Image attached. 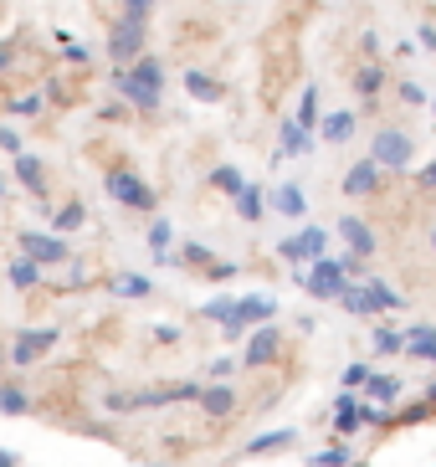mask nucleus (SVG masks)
Listing matches in <instances>:
<instances>
[{"mask_svg": "<svg viewBox=\"0 0 436 467\" xmlns=\"http://www.w3.org/2000/svg\"><path fill=\"white\" fill-rule=\"evenodd\" d=\"M103 191H109L113 206L134 211V216H160V191H154L144 175H134L129 165H109V175H103Z\"/></svg>", "mask_w": 436, "mask_h": 467, "instance_id": "obj_1", "label": "nucleus"}, {"mask_svg": "<svg viewBox=\"0 0 436 467\" xmlns=\"http://www.w3.org/2000/svg\"><path fill=\"white\" fill-rule=\"evenodd\" d=\"M369 160L385 170V175H410L416 170V134L410 129H396L385 124L369 134Z\"/></svg>", "mask_w": 436, "mask_h": 467, "instance_id": "obj_2", "label": "nucleus"}, {"mask_svg": "<svg viewBox=\"0 0 436 467\" xmlns=\"http://www.w3.org/2000/svg\"><path fill=\"white\" fill-rule=\"evenodd\" d=\"M349 88H355V109L359 119H375L380 113V98L385 88H390V67H385L380 57H365L355 72H349Z\"/></svg>", "mask_w": 436, "mask_h": 467, "instance_id": "obj_3", "label": "nucleus"}, {"mask_svg": "<svg viewBox=\"0 0 436 467\" xmlns=\"http://www.w3.org/2000/svg\"><path fill=\"white\" fill-rule=\"evenodd\" d=\"M283 355H287V334L277 324H257V329H246L236 359H242V370H273Z\"/></svg>", "mask_w": 436, "mask_h": 467, "instance_id": "obj_4", "label": "nucleus"}, {"mask_svg": "<svg viewBox=\"0 0 436 467\" xmlns=\"http://www.w3.org/2000/svg\"><path fill=\"white\" fill-rule=\"evenodd\" d=\"M150 52V21H134V16H113L109 26V62L113 67H129Z\"/></svg>", "mask_w": 436, "mask_h": 467, "instance_id": "obj_5", "label": "nucleus"}, {"mask_svg": "<svg viewBox=\"0 0 436 467\" xmlns=\"http://www.w3.org/2000/svg\"><path fill=\"white\" fill-rule=\"evenodd\" d=\"M349 283H355V277L344 273L339 257H318V262H308V267H303V283H298V288L308 293V298H318V303H334L344 288H349Z\"/></svg>", "mask_w": 436, "mask_h": 467, "instance_id": "obj_6", "label": "nucleus"}, {"mask_svg": "<svg viewBox=\"0 0 436 467\" xmlns=\"http://www.w3.org/2000/svg\"><path fill=\"white\" fill-rule=\"evenodd\" d=\"M57 339H62V329H16L11 349H5V359H11L16 370H36L41 359L57 349Z\"/></svg>", "mask_w": 436, "mask_h": 467, "instance_id": "obj_7", "label": "nucleus"}, {"mask_svg": "<svg viewBox=\"0 0 436 467\" xmlns=\"http://www.w3.org/2000/svg\"><path fill=\"white\" fill-rule=\"evenodd\" d=\"M273 318H277V298H273V293H246V298H236V314L221 324V334H226V339H242L246 329L273 324Z\"/></svg>", "mask_w": 436, "mask_h": 467, "instance_id": "obj_8", "label": "nucleus"}, {"mask_svg": "<svg viewBox=\"0 0 436 467\" xmlns=\"http://www.w3.org/2000/svg\"><path fill=\"white\" fill-rule=\"evenodd\" d=\"M16 247L26 252V257H36L47 273L72 262V242L67 236H57V232H16Z\"/></svg>", "mask_w": 436, "mask_h": 467, "instance_id": "obj_9", "label": "nucleus"}, {"mask_svg": "<svg viewBox=\"0 0 436 467\" xmlns=\"http://www.w3.org/2000/svg\"><path fill=\"white\" fill-rule=\"evenodd\" d=\"M339 195L344 201H375V195H385V170L369 160V154H359L355 165L344 170L339 180Z\"/></svg>", "mask_w": 436, "mask_h": 467, "instance_id": "obj_10", "label": "nucleus"}, {"mask_svg": "<svg viewBox=\"0 0 436 467\" xmlns=\"http://www.w3.org/2000/svg\"><path fill=\"white\" fill-rule=\"evenodd\" d=\"M195 411L205 421H232L242 411V390L232 380H201V396H195Z\"/></svg>", "mask_w": 436, "mask_h": 467, "instance_id": "obj_11", "label": "nucleus"}, {"mask_svg": "<svg viewBox=\"0 0 436 467\" xmlns=\"http://www.w3.org/2000/svg\"><path fill=\"white\" fill-rule=\"evenodd\" d=\"M113 93H119L123 103L139 113V119H160V109H164V93H160V88H144L129 67H113Z\"/></svg>", "mask_w": 436, "mask_h": 467, "instance_id": "obj_12", "label": "nucleus"}, {"mask_svg": "<svg viewBox=\"0 0 436 467\" xmlns=\"http://www.w3.org/2000/svg\"><path fill=\"white\" fill-rule=\"evenodd\" d=\"M355 134H359V109H328L318 119V144H328V150L355 144Z\"/></svg>", "mask_w": 436, "mask_h": 467, "instance_id": "obj_13", "label": "nucleus"}, {"mask_svg": "<svg viewBox=\"0 0 436 467\" xmlns=\"http://www.w3.org/2000/svg\"><path fill=\"white\" fill-rule=\"evenodd\" d=\"M314 144H318V134H308L298 119H283V124H277V154L273 160H308Z\"/></svg>", "mask_w": 436, "mask_h": 467, "instance_id": "obj_14", "label": "nucleus"}, {"mask_svg": "<svg viewBox=\"0 0 436 467\" xmlns=\"http://www.w3.org/2000/svg\"><path fill=\"white\" fill-rule=\"evenodd\" d=\"M11 180H21L36 201H47V160L41 154H31V150L11 154Z\"/></svg>", "mask_w": 436, "mask_h": 467, "instance_id": "obj_15", "label": "nucleus"}, {"mask_svg": "<svg viewBox=\"0 0 436 467\" xmlns=\"http://www.w3.org/2000/svg\"><path fill=\"white\" fill-rule=\"evenodd\" d=\"M298 441V426H277V431H262V437H252L236 452V462H252V457H273V452H287Z\"/></svg>", "mask_w": 436, "mask_h": 467, "instance_id": "obj_16", "label": "nucleus"}, {"mask_svg": "<svg viewBox=\"0 0 436 467\" xmlns=\"http://www.w3.org/2000/svg\"><path fill=\"white\" fill-rule=\"evenodd\" d=\"M339 236L349 242V252H359V257H375V252H380L375 226H369L365 216H355V211H349V216H339Z\"/></svg>", "mask_w": 436, "mask_h": 467, "instance_id": "obj_17", "label": "nucleus"}, {"mask_svg": "<svg viewBox=\"0 0 436 467\" xmlns=\"http://www.w3.org/2000/svg\"><path fill=\"white\" fill-rule=\"evenodd\" d=\"M232 211L246 221V226H257V221L267 216V185H262V180H246L242 191L232 195Z\"/></svg>", "mask_w": 436, "mask_h": 467, "instance_id": "obj_18", "label": "nucleus"}, {"mask_svg": "<svg viewBox=\"0 0 436 467\" xmlns=\"http://www.w3.org/2000/svg\"><path fill=\"white\" fill-rule=\"evenodd\" d=\"M267 211H277V216H287V221H303V211H308V195H303V185L283 180V185H273V191H267Z\"/></svg>", "mask_w": 436, "mask_h": 467, "instance_id": "obj_19", "label": "nucleus"}, {"mask_svg": "<svg viewBox=\"0 0 436 467\" xmlns=\"http://www.w3.org/2000/svg\"><path fill=\"white\" fill-rule=\"evenodd\" d=\"M400 390H406V380L400 375H385V370H369V380L359 385V396L375 400V406H400Z\"/></svg>", "mask_w": 436, "mask_h": 467, "instance_id": "obj_20", "label": "nucleus"}, {"mask_svg": "<svg viewBox=\"0 0 436 467\" xmlns=\"http://www.w3.org/2000/svg\"><path fill=\"white\" fill-rule=\"evenodd\" d=\"M41 277H47V267H41L36 257H26V252H16L11 267H5V283H11L16 293H36V288H41Z\"/></svg>", "mask_w": 436, "mask_h": 467, "instance_id": "obj_21", "label": "nucleus"}, {"mask_svg": "<svg viewBox=\"0 0 436 467\" xmlns=\"http://www.w3.org/2000/svg\"><path fill=\"white\" fill-rule=\"evenodd\" d=\"M109 293H113V298H123V303H144V298H154V277H144V273H113L109 277Z\"/></svg>", "mask_w": 436, "mask_h": 467, "instance_id": "obj_22", "label": "nucleus"}, {"mask_svg": "<svg viewBox=\"0 0 436 467\" xmlns=\"http://www.w3.org/2000/svg\"><path fill=\"white\" fill-rule=\"evenodd\" d=\"M185 93H191L195 103H221V98H226V83L211 78L205 67H191V72H185Z\"/></svg>", "mask_w": 436, "mask_h": 467, "instance_id": "obj_23", "label": "nucleus"}, {"mask_svg": "<svg viewBox=\"0 0 436 467\" xmlns=\"http://www.w3.org/2000/svg\"><path fill=\"white\" fill-rule=\"evenodd\" d=\"M31 411H36V396H31L26 385L0 380V416H31Z\"/></svg>", "mask_w": 436, "mask_h": 467, "instance_id": "obj_24", "label": "nucleus"}, {"mask_svg": "<svg viewBox=\"0 0 436 467\" xmlns=\"http://www.w3.org/2000/svg\"><path fill=\"white\" fill-rule=\"evenodd\" d=\"M334 303H339V308H344L349 318H380V308H375V298H369L365 283H349V288H344Z\"/></svg>", "mask_w": 436, "mask_h": 467, "instance_id": "obj_25", "label": "nucleus"}, {"mask_svg": "<svg viewBox=\"0 0 436 467\" xmlns=\"http://www.w3.org/2000/svg\"><path fill=\"white\" fill-rule=\"evenodd\" d=\"M406 359H436V324H410L406 329Z\"/></svg>", "mask_w": 436, "mask_h": 467, "instance_id": "obj_26", "label": "nucleus"}, {"mask_svg": "<svg viewBox=\"0 0 436 467\" xmlns=\"http://www.w3.org/2000/svg\"><path fill=\"white\" fill-rule=\"evenodd\" d=\"M246 185V175L236 165H211L205 170V191H216V195H226V201H232L236 191H242Z\"/></svg>", "mask_w": 436, "mask_h": 467, "instance_id": "obj_27", "label": "nucleus"}, {"mask_svg": "<svg viewBox=\"0 0 436 467\" xmlns=\"http://www.w3.org/2000/svg\"><path fill=\"white\" fill-rule=\"evenodd\" d=\"M369 349H375V359L406 355V334H400V329H390V324H375V329H369Z\"/></svg>", "mask_w": 436, "mask_h": 467, "instance_id": "obj_28", "label": "nucleus"}, {"mask_svg": "<svg viewBox=\"0 0 436 467\" xmlns=\"http://www.w3.org/2000/svg\"><path fill=\"white\" fill-rule=\"evenodd\" d=\"M365 288H369V298H375V308H380V314H400V308H406V298H400V293L390 288L380 273H369V277H365Z\"/></svg>", "mask_w": 436, "mask_h": 467, "instance_id": "obj_29", "label": "nucleus"}, {"mask_svg": "<svg viewBox=\"0 0 436 467\" xmlns=\"http://www.w3.org/2000/svg\"><path fill=\"white\" fill-rule=\"evenodd\" d=\"M88 226V206H82V195L78 201H67L62 211H52V232L57 236H72V232H82Z\"/></svg>", "mask_w": 436, "mask_h": 467, "instance_id": "obj_30", "label": "nucleus"}, {"mask_svg": "<svg viewBox=\"0 0 436 467\" xmlns=\"http://www.w3.org/2000/svg\"><path fill=\"white\" fill-rule=\"evenodd\" d=\"M308 134H318V119H324V98H318V83H308L303 88V98H298V113H293Z\"/></svg>", "mask_w": 436, "mask_h": 467, "instance_id": "obj_31", "label": "nucleus"}, {"mask_svg": "<svg viewBox=\"0 0 436 467\" xmlns=\"http://www.w3.org/2000/svg\"><path fill=\"white\" fill-rule=\"evenodd\" d=\"M129 72H134L144 88H160V93H164V78H170V72H164V57H154V52H144L139 62H129Z\"/></svg>", "mask_w": 436, "mask_h": 467, "instance_id": "obj_32", "label": "nucleus"}, {"mask_svg": "<svg viewBox=\"0 0 436 467\" xmlns=\"http://www.w3.org/2000/svg\"><path fill=\"white\" fill-rule=\"evenodd\" d=\"M144 242H150V257L164 267V257H170V247H175V226H170L164 216H154V221H150V236H144Z\"/></svg>", "mask_w": 436, "mask_h": 467, "instance_id": "obj_33", "label": "nucleus"}, {"mask_svg": "<svg viewBox=\"0 0 436 467\" xmlns=\"http://www.w3.org/2000/svg\"><path fill=\"white\" fill-rule=\"evenodd\" d=\"M175 257H180V267H185V273H205V267L216 262V252L205 247V242H195V236H191V242H185V247H180Z\"/></svg>", "mask_w": 436, "mask_h": 467, "instance_id": "obj_34", "label": "nucleus"}, {"mask_svg": "<svg viewBox=\"0 0 436 467\" xmlns=\"http://www.w3.org/2000/svg\"><path fill=\"white\" fill-rule=\"evenodd\" d=\"M298 242H303V257H308V262L328 257V226H303Z\"/></svg>", "mask_w": 436, "mask_h": 467, "instance_id": "obj_35", "label": "nucleus"}, {"mask_svg": "<svg viewBox=\"0 0 436 467\" xmlns=\"http://www.w3.org/2000/svg\"><path fill=\"white\" fill-rule=\"evenodd\" d=\"M355 462V452L344 447V441H328V447H318L314 457H308V467H349Z\"/></svg>", "mask_w": 436, "mask_h": 467, "instance_id": "obj_36", "label": "nucleus"}, {"mask_svg": "<svg viewBox=\"0 0 436 467\" xmlns=\"http://www.w3.org/2000/svg\"><path fill=\"white\" fill-rule=\"evenodd\" d=\"M103 416H139V390H109L103 396Z\"/></svg>", "mask_w": 436, "mask_h": 467, "instance_id": "obj_37", "label": "nucleus"}, {"mask_svg": "<svg viewBox=\"0 0 436 467\" xmlns=\"http://www.w3.org/2000/svg\"><path fill=\"white\" fill-rule=\"evenodd\" d=\"M5 113H16V119H41L47 113V93H21L5 103Z\"/></svg>", "mask_w": 436, "mask_h": 467, "instance_id": "obj_38", "label": "nucleus"}, {"mask_svg": "<svg viewBox=\"0 0 436 467\" xmlns=\"http://www.w3.org/2000/svg\"><path fill=\"white\" fill-rule=\"evenodd\" d=\"M396 103H406V109H426V103H431V93H426L416 78H396Z\"/></svg>", "mask_w": 436, "mask_h": 467, "instance_id": "obj_39", "label": "nucleus"}, {"mask_svg": "<svg viewBox=\"0 0 436 467\" xmlns=\"http://www.w3.org/2000/svg\"><path fill=\"white\" fill-rule=\"evenodd\" d=\"M232 314H236V298H232V293H221V298L201 303V314H195V318H211V324H226Z\"/></svg>", "mask_w": 436, "mask_h": 467, "instance_id": "obj_40", "label": "nucleus"}, {"mask_svg": "<svg viewBox=\"0 0 436 467\" xmlns=\"http://www.w3.org/2000/svg\"><path fill=\"white\" fill-rule=\"evenodd\" d=\"M236 370H242V359H236V355H216L211 365H205V375H201V380H232Z\"/></svg>", "mask_w": 436, "mask_h": 467, "instance_id": "obj_41", "label": "nucleus"}, {"mask_svg": "<svg viewBox=\"0 0 436 467\" xmlns=\"http://www.w3.org/2000/svg\"><path fill=\"white\" fill-rule=\"evenodd\" d=\"M160 0H119V16H134V21H154Z\"/></svg>", "mask_w": 436, "mask_h": 467, "instance_id": "obj_42", "label": "nucleus"}, {"mask_svg": "<svg viewBox=\"0 0 436 467\" xmlns=\"http://www.w3.org/2000/svg\"><path fill=\"white\" fill-rule=\"evenodd\" d=\"M277 257H283L287 267H308V257H303V242H298V236H283V242H277Z\"/></svg>", "mask_w": 436, "mask_h": 467, "instance_id": "obj_43", "label": "nucleus"}, {"mask_svg": "<svg viewBox=\"0 0 436 467\" xmlns=\"http://www.w3.org/2000/svg\"><path fill=\"white\" fill-rule=\"evenodd\" d=\"M328 426H334V437H355V431H359V406H355V411H334V416H328Z\"/></svg>", "mask_w": 436, "mask_h": 467, "instance_id": "obj_44", "label": "nucleus"}, {"mask_svg": "<svg viewBox=\"0 0 436 467\" xmlns=\"http://www.w3.org/2000/svg\"><path fill=\"white\" fill-rule=\"evenodd\" d=\"M369 370H375V365H369V359H355V365H344V375H339V380L349 385V390H359V385L369 380Z\"/></svg>", "mask_w": 436, "mask_h": 467, "instance_id": "obj_45", "label": "nucleus"}, {"mask_svg": "<svg viewBox=\"0 0 436 467\" xmlns=\"http://www.w3.org/2000/svg\"><path fill=\"white\" fill-rule=\"evenodd\" d=\"M57 42H62V57H67V62H78V67H88V62H93L88 42H72V36H57Z\"/></svg>", "mask_w": 436, "mask_h": 467, "instance_id": "obj_46", "label": "nucleus"}, {"mask_svg": "<svg viewBox=\"0 0 436 467\" xmlns=\"http://www.w3.org/2000/svg\"><path fill=\"white\" fill-rule=\"evenodd\" d=\"M344 273H349V277H355V283H365V277H369V257H359V252H344Z\"/></svg>", "mask_w": 436, "mask_h": 467, "instance_id": "obj_47", "label": "nucleus"}, {"mask_svg": "<svg viewBox=\"0 0 436 467\" xmlns=\"http://www.w3.org/2000/svg\"><path fill=\"white\" fill-rule=\"evenodd\" d=\"M410 180H416V191H421V195H436V160H431V165H421V170H410Z\"/></svg>", "mask_w": 436, "mask_h": 467, "instance_id": "obj_48", "label": "nucleus"}, {"mask_svg": "<svg viewBox=\"0 0 436 467\" xmlns=\"http://www.w3.org/2000/svg\"><path fill=\"white\" fill-rule=\"evenodd\" d=\"M201 277H211V283H232V277H236V262H221V257H216Z\"/></svg>", "mask_w": 436, "mask_h": 467, "instance_id": "obj_49", "label": "nucleus"}, {"mask_svg": "<svg viewBox=\"0 0 436 467\" xmlns=\"http://www.w3.org/2000/svg\"><path fill=\"white\" fill-rule=\"evenodd\" d=\"M98 119H103V124H123V119H129V103H103V109H98Z\"/></svg>", "mask_w": 436, "mask_h": 467, "instance_id": "obj_50", "label": "nucleus"}, {"mask_svg": "<svg viewBox=\"0 0 436 467\" xmlns=\"http://www.w3.org/2000/svg\"><path fill=\"white\" fill-rule=\"evenodd\" d=\"M359 57H380V31H375V26L359 31Z\"/></svg>", "mask_w": 436, "mask_h": 467, "instance_id": "obj_51", "label": "nucleus"}, {"mask_svg": "<svg viewBox=\"0 0 436 467\" xmlns=\"http://www.w3.org/2000/svg\"><path fill=\"white\" fill-rule=\"evenodd\" d=\"M0 150H5V154H21V150H26V144H21V134H16L11 124H0Z\"/></svg>", "mask_w": 436, "mask_h": 467, "instance_id": "obj_52", "label": "nucleus"}, {"mask_svg": "<svg viewBox=\"0 0 436 467\" xmlns=\"http://www.w3.org/2000/svg\"><path fill=\"white\" fill-rule=\"evenodd\" d=\"M416 47H426V52H436V26L426 21V26H416Z\"/></svg>", "mask_w": 436, "mask_h": 467, "instance_id": "obj_53", "label": "nucleus"}, {"mask_svg": "<svg viewBox=\"0 0 436 467\" xmlns=\"http://www.w3.org/2000/svg\"><path fill=\"white\" fill-rule=\"evenodd\" d=\"M154 339H160V344H180V329H175V324H160V329H154Z\"/></svg>", "mask_w": 436, "mask_h": 467, "instance_id": "obj_54", "label": "nucleus"}, {"mask_svg": "<svg viewBox=\"0 0 436 467\" xmlns=\"http://www.w3.org/2000/svg\"><path fill=\"white\" fill-rule=\"evenodd\" d=\"M11 62H16V42H0V72L11 67Z\"/></svg>", "mask_w": 436, "mask_h": 467, "instance_id": "obj_55", "label": "nucleus"}, {"mask_svg": "<svg viewBox=\"0 0 436 467\" xmlns=\"http://www.w3.org/2000/svg\"><path fill=\"white\" fill-rule=\"evenodd\" d=\"M0 467H21V457H16V452H0Z\"/></svg>", "mask_w": 436, "mask_h": 467, "instance_id": "obj_56", "label": "nucleus"}, {"mask_svg": "<svg viewBox=\"0 0 436 467\" xmlns=\"http://www.w3.org/2000/svg\"><path fill=\"white\" fill-rule=\"evenodd\" d=\"M421 400H426V406H431V411H436V380L426 385V396H421Z\"/></svg>", "mask_w": 436, "mask_h": 467, "instance_id": "obj_57", "label": "nucleus"}, {"mask_svg": "<svg viewBox=\"0 0 436 467\" xmlns=\"http://www.w3.org/2000/svg\"><path fill=\"white\" fill-rule=\"evenodd\" d=\"M5 195H11V175H0V201H5Z\"/></svg>", "mask_w": 436, "mask_h": 467, "instance_id": "obj_58", "label": "nucleus"}, {"mask_svg": "<svg viewBox=\"0 0 436 467\" xmlns=\"http://www.w3.org/2000/svg\"><path fill=\"white\" fill-rule=\"evenodd\" d=\"M5 365H11V359H5V344H0V375H5Z\"/></svg>", "mask_w": 436, "mask_h": 467, "instance_id": "obj_59", "label": "nucleus"}, {"mask_svg": "<svg viewBox=\"0 0 436 467\" xmlns=\"http://www.w3.org/2000/svg\"><path fill=\"white\" fill-rule=\"evenodd\" d=\"M431 257H436V226H431Z\"/></svg>", "mask_w": 436, "mask_h": 467, "instance_id": "obj_60", "label": "nucleus"}, {"mask_svg": "<svg viewBox=\"0 0 436 467\" xmlns=\"http://www.w3.org/2000/svg\"><path fill=\"white\" fill-rule=\"evenodd\" d=\"M150 467H180V462H150Z\"/></svg>", "mask_w": 436, "mask_h": 467, "instance_id": "obj_61", "label": "nucleus"}, {"mask_svg": "<svg viewBox=\"0 0 436 467\" xmlns=\"http://www.w3.org/2000/svg\"><path fill=\"white\" fill-rule=\"evenodd\" d=\"M426 109H431V119H436V98H431V103H426Z\"/></svg>", "mask_w": 436, "mask_h": 467, "instance_id": "obj_62", "label": "nucleus"}, {"mask_svg": "<svg viewBox=\"0 0 436 467\" xmlns=\"http://www.w3.org/2000/svg\"><path fill=\"white\" fill-rule=\"evenodd\" d=\"M349 467H369V462H349Z\"/></svg>", "mask_w": 436, "mask_h": 467, "instance_id": "obj_63", "label": "nucleus"}, {"mask_svg": "<svg viewBox=\"0 0 436 467\" xmlns=\"http://www.w3.org/2000/svg\"><path fill=\"white\" fill-rule=\"evenodd\" d=\"M431 365H436V359H431Z\"/></svg>", "mask_w": 436, "mask_h": 467, "instance_id": "obj_64", "label": "nucleus"}]
</instances>
